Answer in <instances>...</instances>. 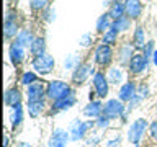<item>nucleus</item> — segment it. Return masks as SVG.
Returning a JSON list of instances; mask_svg holds the SVG:
<instances>
[{
  "label": "nucleus",
  "mask_w": 157,
  "mask_h": 147,
  "mask_svg": "<svg viewBox=\"0 0 157 147\" xmlns=\"http://www.w3.org/2000/svg\"><path fill=\"white\" fill-rule=\"evenodd\" d=\"M72 90L71 87L67 85L66 82H61V80H52V82H48L46 85V96L51 98L52 101H57L61 98H66L69 95H72Z\"/></svg>",
  "instance_id": "f257e3e1"
},
{
  "label": "nucleus",
  "mask_w": 157,
  "mask_h": 147,
  "mask_svg": "<svg viewBox=\"0 0 157 147\" xmlns=\"http://www.w3.org/2000/svg\"><path fill=\"white\" fill-rule=\"evenodd\" d=\"M54 66H56V61H54L52 56L49 54H41V56H36L33 59V69L34 72L41 74V75H48L54 70Z\"/></svg>",
  "instance_id": "f03ea898"
},
{
  "label": "nucleus",
  "mask_w": 157,
  "mask_h": 147,
  "mask_svg": "<svg viewBox=\"0 0 157 147\" xmlns=\"http://www.w3.org/2000/svg\"><path fill=\"white\" fill-rule=\"evenodd\" d=\"M146 127H147V119H142V118L141 119H136L131 124L129 131H128V139H129V142H132L134 145L139 144L141 137H142V134H144V131H146Z\"/></svg>",
  "instance_id": "7ed1b4c3"
},
{
  "label": "nucleus",
  "mask_w": 157,
  "mask_h": 147,
  "mask_svg": "<svg viewBox=\"0 0 157 147\" xmlns=\"http://www.w3.org/2000/svg\"><path fill=\"white\" fill-rule=\"evenodd\" d=\"M124 113V105L121 100H108L103 105V116H106L108 119H115L118 116H123Z\"/></svg>",
  "instance_id": "20e7f679"
},
{
  "label": "nucleus",
  "mask_w": 157,
  "mask_h": 147,
  "mask_svg": "<svg viewBox=\"0 0 157 147\" xmlns=\"http://www.w3.org/2000/svg\"><path fill=\"white\" fill-rule=\"evenodd\" d=\"M111 59H113L111 46H108V44H100V46L95 49V61H97V64H100V66H108V64L111 62Z\"/></svg>",
  "instance_id": "39448f33"
},
{
  "label": "nucleus",
  "mask_w": 157,
  "mask_h": 147,
  "mask_svg": "<svg viewBox=\"0 0 157 147\" xmlns=\"http://www.w3.org/2000/svg\"><path fill=\"white\" fill-rule=\"evenodd\" d=\"M108 78L105 77L103 72H97L93 75V87H95V92L100 98H105L108 95Z\"/></svg>",
  "instance_id": "423d86ee"
},
{
  "label": "nucleus",
  "mask_w": 157,
  "mask_h": 147,
  "mask_svg": "<svg viewBox=\"0 0 157 147\" xmlns=\"http://www.w3.org/2000/svg\"><path fill=\"white\" fill-rule=\"evenodd\" d=\"M92 72H93V67L90 64H78L75 67V70H74V75H72L74 83H77V85L83 83L88 78V75H92Z\"/></svg>",
  "instance_id": "0eeeda50"
},
{
  "label": "nucleus",
  "mask_w": 157,
  "mask_h": 147,
  "mask_svg": "<svg viewBox=\"0 0 157 147\" xmlns=\"http://www.w3.org/2000/svg\"><path fill=\"white\" fill-rule=\"evenodd\" d=\"M28 101H36V100H43V96L46 95V87H44L43 80H39L36 83H33V85L28 87Z\"/></svg>",
  "instance_id": "6e6552de"
},
{
  "label": "nucleus",
  "mask_w": 157,
  "mask_h": 147,
  "mask_svg": "<svg viewBox=\"0 0 157 147\" xmlns=\"http://www.w3.org/2000/svg\"><path fill=\"white\" fill-rule=\"evenodd\" d=\"M124 10H126V17H129L131 20H137L142 13L141 0H124Z\"/></svg>",
  "instance_id": "1a4fd4ad"
},
{
  "label": "nucleus",
  "mask_w": 157,
  "mask_h": 147,
  "mask_svg": "<svg viewBox=\"0 0 157 147\" xmlns=\"http://www.w3.org/2000/svg\"><path fill=\"white\" fill-rule=\"evenodd\" d=\"M147 69V59L144 54H134L129 59V70L132 74H141Z\"/></svg>",
  "instance_id": "9d476101"
},
{
  "label": "nucleus",
  "mask_w": 157,
  "mask_h": 147,
  "mask_svg": "<svg viewBox=\"0 0 157 147\" xmlns=\"http://www.w3.org/2000/svg\"><path fill=\"white\" fill-rule=\"evenodd\" d=\"M69 141V134L64 129H56L49 139V147H66Z\"/></svg>",
  "instance_id": "9b49d317"
},
{
  "label": "nucleus",
  "mask_w": 157,
  "mask_h": 147,
  "mask_svg": "<svg viewBox=\"0 0 157 147\" xmlns=\"http://www.w3.org/2000/svg\"><path fill=\"white\" fill-rule=\"evenodd\" d=\"M136 95H137L136 93V85L132 82H128V83H124V85H121L120 93H118V98H120L121 101H131V100H134Z\"/></svg>",
  "instance_id": "f8f14e48"
},
{
  "label": "nucleus",
  "mask_w": 157,
  "mask_h": 147,
  "mask_svg": "<svg viewBox=\"0 0 157 147\" xmlns=\"http://www.w3.org/2000/svg\"><path fill=\"white\" fill-rule=\"evenodd\" d=\"M23 59H25V47L15 41L10 46V61L13 62V66H18V64L23 62Z\"/></svg>",
  "instance_id": "ddd939ff"
},
{
  "label": "nucleus",
  "mask_w": 157,
  "mask_h": 147,
  "mask_svg": "<svg viewBox=\"0 0 157 147\" xmlns=\"http://www.w3.org/2000/svg\"><path fill=\"white\" fill-rule=\"evenodd\" d=\"M83 115L88 116V118H100L103 115V103L101 101H97V100H92L85 106Z\"/></svg>",
  "instance_id": "4468645a"
},
{
  "label": "nucleus",
  "mask_w": 157,
  "mask_h": 147,
  "mask_svg": "<svg viewBox=\"0 0 157 147\" xmlns=\"http://www.w3.org/2000/svg\"><path fill=\"white\" fill-rule=\"evenodd\" d=\"M5 103L12 108L21 105V93H20L18 88H10V90L5 92Z\"/></svg>",
  "instance_id": "2eb2a0df"
},
{
  "label": "nucleus",
  "mask_w": 157,
  "mask_h": 147,
  "mask_svg": "<svg viewBox=\"0 0 157 147\" xmlns=\"http://www.w3.org/2000/svg\"><path fill=\"white\" fill-rule=\"evenodd\" d=\"M90 127V124L88 123H82V121H75L72 124V132H71V139H74V141H77V139H82L83 136H85V132H87V129Z\"/></svg>",
  "instance_id": "dca6fc26"
},
{
  "label": "nucleus",
  "mask_w": 157,
  "mask_h": 147,
  "mask_svg": "<svg viewBox=\"0 0 157 147\" xmlns=\"http://www.w3.org/2000/svg\"><path fill=\"white\" fill-rule=\"evenodd\" d=\"M74 105H75V96H74V93H72V95H69L66 98H61V100H57V101H52V110H56V111L69 110V108H72Z\"/></svg>",
  "instance_id": "f3484780"
},
{
  "label": "nucleus",
  "mask_w": 157,
  "mask_h": 147,
  "mask_svg": "<svg viewBox=\"0 0 157 147\" xmlns=\"http://www.w3.org/2000/svg\"><path fill=\"white\" fill-rule=\"evenodd\" d=\"M124 13H126L124 3H121L120 0H115V2L111 3V7H110V12H108V15H110V18L113 20V21L118 20V18H121V17H124Z\"/></svg>",
  "instance_id": "a211bd4d"
},
{
  "label": "nucleus",
  "mask_w": 157,
  "mask_h": 147,
  "mask_svg": "<svg viewBox=\"0 0 157 147\" xmlns=\"http://www.w3.org/2000/svg\"><path fill=\"white\" fill-rule=\"evenodd\" d=\"M5 38H13L17 34V23H15V15H8L5 18Z\"/></svg>",
  "instance_id": "6ab92c4d"
},
{
  "label": "nucleus",
  "mask_w": 157,
  "mask_h": 147,
  "mask_svg": "<svg viewBox=\"0 0 157 147\" xmlns=\"http://www.w3.org/2000/svg\"><path fill=\"white\" fill-rule=\"evenodd\" d=\"M44 110V101L36 100V101H28V115L31 118H38Z\"/></svg>",
  "instance_id": "aec40b11"
},
{
  "label": "nucleus",
  "mask_w": 157,
  "mask_h": 147,
  "mask_svg": "<svg viewBox=\"0 0 157 147\" xmlns=\"http://www.w3.org/2000/svg\"><path fill=\"white\" fill-rule=\"evenodd\" d=\"M34 41V38H33V34L31 31H28V29H21V31L18 33V36H17V43L18 44H21V46H31Z\"/></svg>",
  "instance_id": "412c9836"
},
{
  "label": "nucleus",
  "mask_w": 157,
  "mask_h": 147,
  "mask_svg": "<svg viewBox=\"0 0 157 147\" xmlns=\"http://www.w3.org/2000/svg\"><path fill=\"white\" fill-rule=\"evenodd\" d=\"M111 28H115L116 31H126V29L131 28V18L129 17H121L115 20V21L111 23Z\"/></svg>",
  "instance_id": "4be33fe9"
},
{
  "label": "nucleus",
  "mask_w": 157,
  "mask_h": 147,
  "mask_svg": "<svg viewBox=\"0 0 157 147\" xmlns=\"http://www.w3.org/2000/svg\"><path fill=\"white\" fill-rule=\"evenodd\" d=\"M29 49H31V52L34 54V56H41V54H46L44 51H46V43H44L43 38H34L33 44L29 46Z\"/></svg>",
  "instance_id": "5701e85b"
},
{
  "label": "nucleus",
  "mask_w": 157,
  "mask_h": 147,
  "mask_svg": "<svg viewBox=\"0 0 157 147\" xmlns=\"http://www.w3.org/2000/svg\"><path fill=\"white\" fill-rule=\"evenodd\" d=\"M110 15H101L100 18H98V21H97V31L98 33H106L108 29L111 28V21H110Z\"/></svg>",
  "instance_id": "b1692460"
},
{
  "label": "nucleus",
  "mask_w": 157,
  "mask_h": 147,
  "mask_svg": "<svg viewBox=\"0 0 157 147\" xmlns=\"http://www.w3.org/2000/svg\"><path fill=\"white\" fill-rule=\"evenodd\" d=\"M23 121V106L21 105H17L13 106V115H12V126L13 127H18Z\"/></svg>",
  "instance_id": "393cba45"
},
{
  "label": "nucleus",
  "mask_w": 157,
  "mask_h": 147,
  "mask_svg": "<svg viewBox=\"0 0 157 147\" xmlns=\"http://www.w3.org/2000/svg\"><path fill=\"white\" fill-rule=\"evenodd\" d=\"M132 46L134 47H144L146 46V41H144V29H142L141 26L136 28L134 31V38H132Z\"/></svg>",
  "instance_id": "a878e982"
},
{
  "label": "nucleus",
  "mask_w": 157,
  "mask_h": 147,
  "mask_svg": "<svg viewBox=\"0 0 157 147\" xmlns=\"http://www.w3.org/2000/svg\"><path fill=\"white\" fill-rule=\"evenodd\" d=\"M123 80V72H121V69H118V67H111L110 69V72H108V82L110 83H120Z\"/></svg>",
  "instance_id": "bb28decb"
},
{
  "label": "nucleus",
  "mask_w": 157,
  "mask_h": 147,
  "mask_svg": "<svg viewBox=\"0 0 157 147\" xmlns=\"http://www.w3.org/2000/svg\"><path fill=\"white\" fill-rule=\"evenodd\" d=\"M134 54H132V46L131 44H123L121 46V49H120V61L121 62H124V61H128V59H131Z\"/></svg>",
  "instance_id": "cd10ccee"
},
{
  "label": "nucleus",
  "mask_w": 157,
  "mask_h": 147,
  "mask_svg": "<svg viewBox=\"0 0 157 147\" xmlns=\"http://www.w3.org/2000/svg\"><path fill=\"white\" fill-rule=\"evenodd\" d=\"M116 38H118V31H116L115 28H110L105 34H103V44L111 46V44L116 43Z\"/></svg>",
  "instance_id": "c85d7f7f"
},
{
  "label": "nucleus",
  "mask_w": 157,
  "mask_h": 147,
  "mask_svg": "<svg viewBox=\"0 0 157 147\" xmlns=\"http://www.w3.org/2000/svg\"><path fill=\"white\" fill-rule=\"evenodd\" d=\"M39 82L38 80V75H36V72H25L23 74V77H21V83L23 85H33V83H36Z\"/></svg>",
  "instance_id": "c756f323"
},
{
  "label": "nucleus",
  "mask_w": 157,
  "mask_h": 147,
  "mask_svg": "<svg viewBox=\"0 0 157 147\" xmlns=\"http://www.w3.org/2000/svg\"><path fill=\"white\" fill-rule=\"evenodd\" d=\"M48 5V0H31V8L33 10H43Z\"/></svg>",
  "instance_id": "7c9ffc66"
},
{
  "label": "nucleus",
  "mask_w": 157,
  "mask_h": 147,
  "mask_svg": "<svg viewBox=\"0 0 157 147\" xmlns=\"http://www.w3.org/2000/svg\"><path fill=\"white\" fill-rule=\"evenodd\" d=\"M149 134H151V139L154 142H157V121H154L149 126Z\"/></svg>",
  "instance_id": "2f4dec72"
},
{
  "label": "nucleus",
  "mask_w": 157,
  "mask_h": 147,
  "mask_svg": "<svg viewBox=\"0 0 157 147\" xmlns=\"http://www.w3.org/2000/svg\"><path fill=\"white\" fill-rule=\"evenodd\" d=\"M152 47H154V44H152V43H146V46L142 47V49H144V56H146V59L152 57V54H154V51H152Z\"/></svg>",
  "instance_id": "473e14b6"
},
{
  "label": "nucleus",
  "mask_w": 157,
  "mask_h": 147,
  "mask_svg": "<svg viewBox=\"0 0 157 147\" xmlns=\"http://www.w3.org/2000/svg\"><path fill=\"white\" fill-rule=\"evenodd\" d=\"M108 124H110V119H108L106 116H100V118H98V126H100V127H106Z\"/></svg>",
  "instance_id": "72a5a7b5"
},
{
  "label": "nucleus",
  "mask_w": 157,
  "mask_h": 147,
  "mask_svg": "<svg viewBox=\"0 0 157 147\" xmlns=\"http://www.w3.org/2000/svg\"><path fill=\"white\" fill-rule=\"evenodd\" d=\"M88 39H90V36H88V34H85V36L82 38V46H87V44H90V43H88Z\"/></svg>",
  "instance_id": "f704fd0d"
},
{
  "label": "nucleus",
  "mask_w": 157,
  "mask_h": 147,
  "mask_svg": "<svg viewBox=\"0 0 157 147\" xmlns=\"http://www.w3.org/2000/svg\"><path fill=\"white\" fill-rule=\"evenodd\" d=\"M152 62H154L155 66H157V49L154 51V54H152Z\"/></svg>",
  "instance_id": "c9c22d12"
},
{
  "label": "nucleus",
  "mask_w": 157,
  "mask_h": 147,
  "mask_svg": "<svg viewBox=\"0 0 157 147\" xmlns=\"http://www.w3.org/2000/svg\"><path fill=\"white\" fill-rule=\"evenodd\" d=\"M8 142H10V141H8V137L5 136V137H3V147H8Z\"/></svg>",
  "instance_id": "e433bc0d"
},
{
  "label": "nucleus",
  "mask_w": 157,
  "mask_h": 147,
  "mask_svg": "<svg viewBox=\"0 0 157 147\" xmlns=\"http://www.w3.org/2000/svg\"><path fill=\"white\" fill-rule=\"evenodd\" d=\"M20 147H29L28 144H20Z\"/></svg>",
  "instance_id": "4c0bfd02"
},
{
  "label": "nucleus",
  "mask_w": 157,
  "mask_h": 147,
  "mask_svg": "<svg viewBox=\"0 0 157 147\" xmlns=\"http://www.w3.org/2000/svg\"><path fill=\"white\" fill-rule=\"evenodd\" d=\"M134 147H139V145H134Z\"/></svg>",
  "instance_id": "58836bf2"
}]
</instances>
